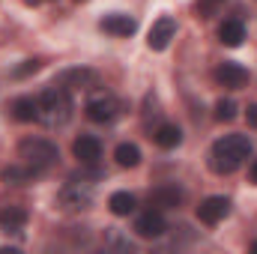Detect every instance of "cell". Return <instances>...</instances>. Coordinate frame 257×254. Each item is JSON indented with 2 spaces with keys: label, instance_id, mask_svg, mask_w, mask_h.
<instances>
[{
  "label": "cell",
  "instance_id": "obj_6",
  "mask_svg": "<svg viewBox=\"0 0 257 254\" xmlns=\"http://www.w3.org/2000/svg\"><path fill=\"white\" fill-rule=\"evenodd\" d=\"M165 230H168L165 215H162V209H153V206H150L147 212H141L138 221H135V233H138L141 239H159Z\"/></svg>",
  "mask_w": 257,
  "mask_h": 254
},
{
  "label": "cell",
  "instance_id": "obj_4",
  "mask_svg": "<svg viewBox=\"0 0 257 254\" xmlns=\"http://www.w3.org/2000/svg\"><path fill=\"white\" fill-rule=\"evenodd\" d=\"M120 111H123V102L114 99V96H108V93L87 102V117H90L93 123H114V120L120 117Z\"/></svg>",
  "mask_w": 257,
  "mask_h": 254
},
{
  "label": "cell",
  "instance_id": "obj_8",
  "mask_svg": "<svg viewBox=\"0 0 257 254\" xmlns=\"http://www.w3.org/2000/svg\"><path fill=\"white\" fill-rule=\"evenodd\" d=\"M177 36V21L171 18V15H162L153 27H150V36H147V45L153 48V51H165L168 45H171V39Z\"/></svg>",
  "mask_w": 257,
  "mask_h": 254
},
{
  "label": "cell",
  "instance_id": "obj_23",
  "mask_svg": "<svg viewBox=\"0 0 257 254\" xmlns=\"http://www.w3.org/2000/svg\"><path fill=\"white\" fill-rule=\"evenodd\" d=\"M245 117H248V126H251V129H257V102H254V105H248V108H245Z\"/></svg>",
  "mask_w": 257,
  "mask_h": 254
},
{
  "label": "cell",
  "instance_id": "obj_19",
  "mask_svg": "<svg viewBox=\"0 0 257 254\" xmlns=\"http://www.w3.org/2000/svg\"><path fill=\"white\" fill-rule=\"evenodd\" d=\"M108 206H111L114 215H132V212H135V194H128V191H114V194L108 197Z\"/></svg>",
  "mask_w": 257,
  "mask_h": 254
},
{
  "label": "cell",
  "instance_id": "obj_14",
  "mask_svg": "<svg viewBox=\"0 0 257 254\" xmlns=\"http://www.w3.org/2000/svg\"><path fill=\"white\" fill-rule=\"evenodd\" d=\"M54 84H60V87H66V90H90L93 72H90V69H66V72L57 75Z\"/></svg>",
  "mask_w": 257,
  "mask_h": 254
},
{
  "label": "cell",
  "instance_id": "obj_15",
  "mask_svg": "<svg viewBox=\"0 0 257 254\" xmlns=\"http://www.w3.org/2000/svg\"><path fill=\"white\" fill-rule=\"evenodd\" d=\"M218 39H221V45H227V48H239L242 39H245V24H242L239 18H227V21L218 27Z\"/></svg>",
  "mask_w": 257,
  "mask_h": 254
},
{
  "label": "cell",
  "instance_id": "obj_1",
  "mask_svg": "<svg viewBox=\"0 0 257 254\" xmlns=\"http://www.w3.org/2000/svg\"><path fill=\"white\" fill-rule=\"evenodd\" d=\"M251 156V141L245 135H224L209 150V168L215 174H233Z\"/></svg>",
  "mask_w": 257,
  "mask_h": 254
},
{
  "label": "cell",
  "instance_id": "obj_17",
  "mask_svg": "<svg viewBox=\"0 0 257 254\" xmlns=\"http://www.w3.org/2000/svg\"><path fill=\"white\" fill-rule=\"evenodd\" d=\"M36 174H42V171H36V168H30V165H9V168H3L0 171V180L3 183H12V186H21V183H30Z\"/></svg>",
  "mask_w": 257,
  "mask_h": 254
},
{
  "label": "cell",
  "instance_id": "obj_7",
  "mask_svg": "<svg viewBox=\"0 0 257 254\" xmlns=\"http://www.w3.org/2000/svg\"><path fill=\"white\" fill-rule=\"evenodd\" d=\"M227 215H230V200L221 197V194H212V197L200 200V206H197V218H200L203 224H218V221H224Z\"/></svg>",
  "mask_w": 257,
  "mask_h": 254
},
{
  "label": "cell",
  "instance_id": "obj_5",
  "mask_svg": "<svg viewBox=\"0 0 257 254\" xmlns=\"http://www.w3.org/2000/svg\"><path fill=\"white\" fill-rule=\"evenodd\" d=\"M57 203L69 209V212H78V209H87L90 203H93V191L87 189V186H81V183H69L60 189L57 194Z\"/></svg>",
  "mask_w": 257,
  "mask_h": 254
},
{
  "label": "cell",
  "instance_id": "obj_21",
  "mask_svg": "<svg viewBox=\"0 0 257 254\" xmlns=\"http://www.w3.org/2000/svg\"><path fill=\"white\" fill-rule=\"evenodd\" d=\"M236 117V102L233 99H221L218 105H215V120L218 123H230Z\"/></svg>",
  "mask_w": 257,
  "mask_h": 254
},
{
  "label": "cell",
  "instance_id": "obj_27",
  "mask_svg": "<svg viewBox=\"0 0 257 254\" xmlns=\"http://www.w3.org/2000/svg\"><path fill=\"white\" fill-rule=\"evenodd\" d=\"M206 3H221V0H206Z\"/></svg>",
  "mask_w": 257,
  "mask_h": 254
},
{
  "label": "cell",
  "instance_id": "obj_10",
  "mask_svg": "<svg viewBox=\"0 0 257 254\" xmlns=\"http://www.w3.org/2000/svg\"><path fill=\"white\" fill-rule=\"evenodd\" d=\"M215 81L221 87H230V90H242L248 84V69H242L239 63H221L215 69Z\"/></svg>",
  "mask_w": 257,
  "mask_h": 254
},
{
  "label": "cell",
  "instance_id": "obj_3",
  "mask_svg": "<svg viewBox=\"0 0 257 254\" xmlns=\"http://www.w3.org/2000/svg\"><path fill=\"white\" fill-rule=\"evenodd\" d=\"M18 159H21L24 165L36 168V171H45V168L57 165L60 153H57V147H54L51 141H45V138H24V141L18 144Z\"/></svg>",
  "mask_w": 257,
  "mask_h": 254
},
{
  "label": "cell",
  "instance_id": "obj_22",
  "mask_svg": "<svg viewBox=\"0 0 257 254\" xmlns=\"http://www.w3.org/2000/svg\"><path fill=\"white\" fill-rule=\"evenodd\" d=\"M39 69H42V60H24V63L15 69V78H27V75L39 72Z\"/></svg>",
  "mask_w": 257,
  "mask_h": 254
},
{
  "label": "cell",
  "instance_id": "obj_13",
  "mask_svg": "<svg viewBox=\"0 0 257 254\" xmlns=\"http://www.w3.org/2000/svg\"><path fill=\"white\" fill-rule=\"evenodd\" d=\"M9 111H12V117H15L18 123H33V120H39V99H33V96H18V99H12Z\"/></svg>",
  "mask_w": 257,
  "mask_h": 254
},
{
  "label": "cell",
  "instance_id": "obj_24",
  "mask_svg": "<svg viewBox=\"0 0 257 254\" xmlns=\"http://www.w3.org/2000/svg\"><path fill=\"white\" fill-rule=\"evenodd\" d=\"M248 177H251V183H254V186H257V159H254V165L248 168Z\"/></svg>",
  "mask_w": 257,
  "mask_h": 254
},
{
  "label": "cell",
  "instance_id": "obj_12",
  "mask_svg": "<svg viewBox=\"0 0 257 254\" xmlns=\"http://www.w3.org/2000/svg\"><path fill=\"white\" fill-rule=\"evenodd\" d=\"M99 27H102L105 33H111V36H132V33L138 30V21H135L132 15H123V12H114V15H105Z\"/></svg>",
  "mask_w": 257,
  "mask_h": 254
},
{
  "label": "cell",
  "instance_id": "obj_9",
  "mask_svg": "<svg viewBox=\"0 0 257 254\" xmlns=\"http://www.w3.org/2000/svg\"><path fill=\"white\" fill-rule=\"evenodd\" d=\"M72 153H75V159H78L81 165H96V162L102 159V144H99V138H93V135H81V138L72 144Z\"/></svg>",
  "mask_w": 257,
  "mask_h": 254
},
{
  "label": "cell",
  "instance_id": "obj_28",
  "mask_svg": "<svg viewBox=\"0 0 257 254\" xmlns=\"http://www.w3.org/2000/svg\"><path fill=\"white\" fill-rule=\"evenodd\" d=\"M75 3H84V0H75Z\"/></svg>",
  "mask_w": 257,
  "mask_h": 254
},
{
  "label": "cell",
  "instance_id": "obj_26",
  "mask_svg": "<svg viewBox=\"0 0 257 254\" xmlns=\"http://www.w3.org/2000/svg\"><path fill=\"white\" fill-rule=\"evenodd\" d=\"M251 251H254V254H257V239H254V242H251Z\"/></svg>",
  "mask_w": 257,
  "mask_h": 254
},
{
  "label": "cell",
  "instance_id": "obj_25",
  "mask_svg": "<svg viewBox=\"0 0 257 254\" xmlns=\"http://www.w3.org/2000/svg\"><path fill=\"white\" fill-rule=\"evenodd\" d=\"M27 6H39V3H48V0H24Z\"/></svg>",
  "mask_w": 257,
  "mask_h": 254
},
{
  "label": "cell",
  "instance_id": "obj_18",
  "mask_svg": "<svg viewBox=\"0 0 257 254\" xmlns=\"http://www.w3.org/2000/svg\"><path fill=\"white\" fill-rule=\"evenodd\" d=\"M153 141L162 150H174V147L183 144V132H180V126H174V123H162V126L153 132Z\"/></svg>",
  "mask_w": 257,
  "mask_h": 254
},
{
  "label": "cell",
  "instance_id": "obj_20",
  "mask_svg": "<svg viewBox=\"0 0 257 254\" xmlns=\"http://www.w3.org/2000/svg\"><path fill=\"white\" fill-rule=\"evenodd\" d=\"M114 159H117L120 168H138V165H141V150H138L135 144H120V147L114 150Z\"/></svg>",
  "mask_w": 257,
  "mask_h": 254
},
{
  "label": "cell",
  "instance_id": "obj_16",
  "mask_svg": "<svg viewBox=\"0 0 257 254\" xmlns=\"http://www.w3.org/2000/svg\"><path fill=\"white\" fill-rule=\"evenodd\" d=\"M24 224H27V209L24 206H3L0 209V230L18 233V230H24Z\"/></svg>",
  "mask_w": 257,
  "mask_h": 254
},
{
  "label": "cell",
  "instance_id": "obj_11",
  "mask_svg": "<svg viewBox=\"0 0 257 254\" xmlns=\"http://www.w3.org/2000/svg\"><path fill=\"white\" fill-rule=\"evenodd\" d=\"M183 189L180 186H159L150 191V206L153 209H177L183 203Z\"/></svg>",
  "mask_w": 257,
  "mask_h": 254
},
{
  "label": "cell",
  "instance_id": "obj_2",
  "mask_svg": "<svg viewBox=\"0 0 257 254\" xmlns=\"http://www.w3.org/2000/svg\"><path fill=\"white\" fill-rule=\"evenodd\" d=\"M72 117V96L60 84H51L39 96V120L45 126H66Z\"/></svg>",
  "mask_w": 257,
  "mask_h": 254
}]
</instances>
